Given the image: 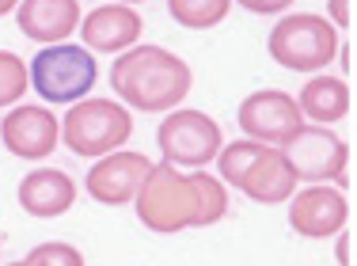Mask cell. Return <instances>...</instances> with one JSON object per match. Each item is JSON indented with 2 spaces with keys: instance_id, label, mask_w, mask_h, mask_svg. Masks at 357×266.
I'll return each mask as SVG.
<instances>
[{
  "instance_id": "6da1fadb",
  "label": "cell",
  "mask_w": 357,
  "mask_h": 266,
  "mask_svg": "<svg viewBox=\"0 0 357 266\" xmlns=\"http://www.w3.org/2000/svg\"><path fill=\"white\" fill-rule=\"evenodd\" d=\"M110 88L126 110H141V114H160V110H175L178 103L190 96L194 73L178 54L152 42L122 50L118 61L110 65Z\"/></svg>"
},
{
  "instance_id": "7a4b0ae2",
  "label": "cell",
  "mask_w": 357,
  "mask_h": 266,
  "mask_svg": "<svg viewBox=\"0 0 357 266\" xmlns=\"http://www.w3.org/2000/svg\"><path fill=\"white\" fill-rule=\"evenodd\" d=\"M213 164H217L220 183L240 191V194H248V198L259 202V205H282V202L293 198V191L301 186L293 175V168H289V160L282 156V149L248 141V137L220 145Z\"/></svg>"
},
{
  "instance_id": "3957f363",
  "label": "cell",
  "mask_w": 357,
  "mask_h": 266,
  "mask_svg": "<svg viewBox=\"0 0 357 266\" xmlns=\"http://www.w3.org/2000/svg\"><path fill=\"white\" fill-rule=\"evenodd\" d=\"M133 205H137V221L156 236H175L183 228H198L194 171H178L175 164H152Z\"/></svg>"
},
{
  "instance_id": "277c9868",
  "label": "cell",
  "mask_w": 357,
  "mask_h": 266,
  "mask_svg": "<svg viewBox=\"0 0 357 266\" xmlns=\"http://www.w3.org/2000/svg\"><path fill=\"white\" fill-rule=\"evenodd\" d=\"M99 80L96 54L84 50L80 42H54L42 46L27 65V84L38 91V99L46 103H80L91 96Z\"/></svg>"
},
{
  "instance_id": "5b68a950",
  "label": "cell",
  "mask_w": 357,
  "mask_h": 266,
  "mask_svg": "<svg viewBox=\"0 0 357 266\" xmlns=\"http://www.w3.org/2000/svg\"><path fill=\"white\" fill-rule=\"evenodd\" d=\"M133 133V114L114 99H80L69 103L61 118V141L73 156L99 160L122 149Z\"/></svg>"
},
{
  "instance_id": "8992f818",
  "label": "cell",
  "mask_w": 357,
  "mask_h": 266,
  "mask_svg": "<svg viewBox=\"0 0 357 266\" xmlns=\"http://www.w3.org/2000/svg\"><path fill=\"white\" fill-rule=\"evenodd\" d=\"M266 50L289 73H323L338 54V31L319 12H285L270 31Z\"/></svg>"
},
{
  "instance_id": "52a82bcc",
  "label": "cell",
  "mask_w": 357,
  "mask_h": 266,
  "mask_svg": "<svg viewBox=\"0 0 357 266\" xmlns=\"http://www.w3.org/2000/svg\"><path fill=\"white\" fill-rule=\"evenodd\" d=\"M156 145H160L164 164H175L178 171H198L217 160L225 133H220L217 118H209L206 110L175 107L156 126Z\"/></svg>"
},
{
  "instance_id": "ba28073f",
  "label": "cell",
  "mask_w": 357,
  "mask_h": 266,
  "mask_svg": "<svg viewBox=\"0 0 357 266\" xmlns=\"http://www.w3.org/2000/svg\"><path fill=\"white\" fill-rule=\"evenodd\" d=\"M282 156L289 160L296 183H335L338 191L350 186V175H346L350 145L331 133V126H301L282 145Z\"/></svg>"
},
{
  "instance_id": "9c48e42d",
  "label": "cell",
  "mask_w": 357,
  "mask_h": 266,
  "mask_svg": "<svg viewBox=\"0 0 357 266\" xmlns=\"http://www.w3.org/2000/svg\"><path fill=\"white\" fill-rule=\"evenodd\" d=\"M0 141L15 160L38 164L61 145V118L46 103H15L0 122Z\"/></svg>"
},
{
  "instance_id": "30bf717a",
  "label": "cell",
  "mask_w": 357,
  "mask_h": 266,
  "mask_svg": "<svg viewBox=\"0 0 357 266\" xmlns=\"http://www.w3.org/2000/svg\"><path fill=\"white\" fill-rule=\"evenodd\" d=\"M240 130L248 133V141L259 145H274L282 149L289 141V133H296L304 126V114L296 107V99L282 88H259L240 103V114H236Z\"/></svg>"
},
{
  "instance_id": "8fae6325",
  "label": "cell",
  "mask_w": 357,
  "mask_h": 266,
  "mask_svg": "<svg viewBox=\"0 0 357 266\" xmlns=\"http://www.w3.org/2000/svg\"><path fill=\"white\" fill-rule=\"evenodd\" d=\"M350 225V202L335 183L296 186L289 198V228L304 239H327Z\"/></svg>"
},
{
  "instance_id": "7c38bea8",
  "label": "cell",
  "mask_w": 357,
  "mask_h": 266,
  "mask_svg": "<svg viewBox=\"0 0 357 266\" xmlns=\"http://www.w3.org/2000/svg\"><path fill=\"white\" fill-rule=\"evenodd\" d=\"M149 168H152V160L144 156V152L114 149V152L99 156L96 164L88 168L84 191H88L99 205H130L133 198H137Z\"/></svg>"
},
{
  "instance_id": "4fadbf2b",
  "label": "cell",
  "mask_w": 357,
  "mask_h": 266,
  "mask_svg": "<svg viewBox=\"0 0 357 266\" xmlns=\"http://www.w3.org/2000/svg\"><path fill=\"white\" fill-rule=\"evenodd\" d=\"M144 20L130 4H99L88 15H80V42L91 54H122L137 46Z\"/></svg>"
},
{
  "instance_id": "5bb4252c",
  "label": "cell",
  "mask_w": 357,
  "mask_h": 266,
  "mask_svg": "<svg viewBox=\"0 0 357 266\" xmlns=\"http://www.w3.org/2000/svg\"><path fill=\"white\" fill-rule=\"evenodd\" d=\"M15 202H20V209L27 217L54 221V217H65L76 205V183L69 171H61V168H35L20 179Z\"/></svg>"
},
{
  "instance_id": "9a60e30c",
  "label": "cell",
  "mask_w": 357,
  "mask_h": 266,
  "mask_svg": "<svg viewBox=\"0 0 357 266\" xmlns=\"http://www.w3.org/2000/svg\"><path fill=\"white\" fill-rule=\"evenodd\" d=\"M15 23L31 42H42V46L69 42L73 31L80 27V4L76 0H20Z\"/></svg>"
},
{
  "instance_id": "2e32d148",
  "label": "cell",
  "mask_w": 357,
  "mask_h": 266,
  "mask_svg": "<svg viewBox=\"0 0 357 266\" xmlns=\"http://www.w3.org/2000/svg\"><path fill=\"white\" fill-rule=\"evenodd\" d=\"M301 114L308 118L312 126H335L350 114V84L342 76H331V73H316L304 80L301 96H293Z\"/></svg>"
},
{
  "instance_id": "e0dca14e",
  "label": "cell",
  "mask_w": 357,
  "mask_h": 266,
  "mask_svg": "<svg viewBox=\"0 0 357 266\" xmlns=\"http://www.w3.org/2000/svg\"><path fill=\"white\" fill-rule=\"evenodd\" d=\"M232 0H167V15L186 31H213L228 20Z\"/></svg>"
},
{
  "instance_id": "ac0fdd59",
  "label": "cell",
  "mask_w": 357,
  "mask_h": 266,
  "mask_svg": "<svg viewBox=\"0 0 357 266\" xmlns=\"http://www.w3.org/2000/svg\"><path fill=\"white\" fill-rule=\"evenodd\" d=\"M27 61L12 50H0V107H15L27 96Z\"/></svg>"
},
{
  "instance_id": "d6986e66",
  "label": "cell",
  "mask_w": 357,
  "mask_h": 266,
  "mask_svg": "<svg viewBox=\"0 0 357 266\" xmlns=\"http://www.w3.org/2000/svg\"><path fill=\"white\" fill-rule=\"evenodd\" d=\"M23 266H84V251L65 239H46L23 255Z\"/></svg>"
},
{
  "instance_id": "ffe728a7",
  "label": "cell",
  "mask_w": 357,
  "mask_h": 266,
  "mask_svg": "<svg viewBox=\"0 0 357 266\" xmlns=\"http://www.w3.org/2000/svg\"><path fill=\"white\" fill-rule=\"evenodd\" d=\"M323 20L335 31H350L354 27V0H327V15Z\"/></svg>"
},
{
  "instance_id": "44dd1931",
  "label": "cell",
  "mask_w": 357,
  "mask_h": 266,
  "mask_svg": "<svg viewBox=\"0 0 357 266\" xmlns=\"http://www.w3.org/2000/svg\"><path fill=\"white\" fill-rule=\"evenodd\" d=\"M232 4H240L251 15H285L293 8V0H232Z\"/></svg>"
},
{
  "instance_id": "7402d4cb",
  "label": "cell",
  "mask_w": 357,
  "mask_h": 266,
  "mask_svg": "<svg viewBox=\"0 0 357 266\" xmlns=\"http://www.w3.org/2000/svg\"><path fill=\"white\" fill-rule=\"evenodd\" d=\"M335 259H338V266L354 263V232L350 228H338L335 232Z\"/></svg>"
},
{
  "instance_id": "603a6c76",
  "label": "cell",
  "mask_w": 357,
  "mask_h": 266,
  "mask_svg": "<svg viewBox=\"0 0 357 266\" xmlns=\"http://www.w3.org/2000/svg\"><path fill=\"white\" fill-rule=\"evenodd\" d=\"M338 61H342V73H354V46L350 42H338Z\"/></svg>"
},
{
  "instance_id": "cb8c5ba5",
  "label": "cell",
  "mask_w": 357,
  "mask_h": 266,
  "mask_svg": "<svg viewBox=\"0 0 357 266\" xmlns=\"http://www.w3.org/2000/svg\"><path fill=\"white\" fill-rule=\"evenodd\" d=\"M15 4H20V0H0V20H4V15H12Z\"/></svg>"
},
{
  "instance_id": "d4e9b609",
  "label": "cell",
  "mask_w": 357,
  "mask_h": 266,
  "mask_svg": "<svg viewBox=\"0 0 357 266\" xmlns=\"http://www.w3.org/2000/svg\"><path fill=\"white\" fill-rule=\"evenodd\" d=\"M107 4H130L133 8V4H144V0H107Z\"/></svg>"
},
{
  "instance_id": "484cf974",
  "label": "cell",
  "mask_w": 357,
  "mask_h": 266,
  "mask_svg": "<svg viewBox=\"0 0 357 266\" xmlns=\"http://www.w3.org/2000/svg\"><path fill=\"white\" fill-rule=\"evenodd\" d=\"M8 266H23V259H20V263H8Z\"/></svg>"
}]
</instances>
